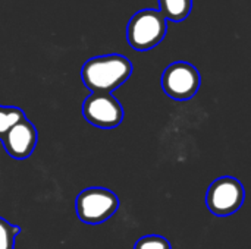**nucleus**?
I'll use <instances>...</instances> for the list:
<instances>
[{
	"label": "nucleus",
	"mask_w": 251,
	"mask_h": 249,
	"mask_svg": "<svg viewBox=\"0 0 251 249\" xmlns=\"http://www.w3.org/2000/svg\"><path fill=\"white\" fill-rule=\"evenodd\" d=\"M132 63L122 54H104L87 60L81 69L84 85L91 92L112 94L128 81Z\"/></svg>",
	"instance_id": "f257e3e1"
},
{
	"label": "nucleus",
	"mask_w": 251,
	"mask_h": 249,
	"mask_svg": "<svg viewBox=\"0 0 251 249\" xmlns=\"http://www.w3.org/2000/svg\"><path fill=\"white\" fill-rule=\"evenodd\" d=\"M168 31L165 16L154 9H144L137 12L126 28V38L132 48L146 51L162 43Z\"/></svg>",
	"instance_id": "f03ea898"
},
{
	"label": "nucleus",
	"mask_w": 251,
	"mask_h": 249,
	"mask_svg": "<svg viewBox=\"0 0 251 249\" xmlns=\"http://www.w3.org/2000/svg\"><path fill=\"white\" fill-rule=\"evenodd\" d=\"M119 208V198L107 188L93 186L81 191L75 201L78 219L90 226L109 220Z\"/></svg>",
	"instance_id": "7ed1b4c3"
},
{
	"label": "nucleus",
	"mask_w": 251,
	"mask_h": 249,
	"mask_svg": "<svg viewBox=\"0 0 251 249\" xmlns=\"http://www.w3.org/2000/svg\"><path fill=\"white\" fill-rule=\"evenodd\" d=\"M246 191L243 183L232 176H221L210 183L206 192V205L213 216L228 217L244 204Z\"/></svg>",
	"instance_id": "20e7f679"
},
{
	"label": "nucleus",
	"mask_w": 251,
	"mask_h": 249,
	"mask_svg": "<svg viewBox=\"0 0 251 249\" xmlns=\"http://www.w3.org/2000/svg\"><path fill=\"white\" fill-rule=\"evenodd\" d=\"M200 72L187 62L171 63L162 75V88L168 97L176 101L193 98L200 88Z\"/></svg>",
	"instance_id": "39448f33"
},
{
	"label": "nucleus",
	"mask_w": 251,
	"mask_h": 249,
	"mask_svg": "<svg viewBox=\"0 0 251 249\" xmlns=\"http://www.w3.org/2000/svg\"><path fill=\"white\" fill-rule=\"evenodd\" d=\"M82 116L96 128L112 129L122 123L124 107L112 94L91 92L82 103Z\"/></svg>",
	"instance_id": "423d86ee"
},
{
	"label": "nucleus",
	"mask_w": 251,
	"mask_h": 249,
	"mask_svg": "<svg viewBox=\"0 0 251 249\" xmlns=\"http://www.w3.org/2000/svg\"><path fill=\"white\" fill-rule=\"evenodd\" d=\"M38 141L35 126L26 117L12 126L0 139L6 153L15 160H25L32 156Z\"/></svg>",
	"instance_id": "0eeeda50"
},
{
	"label": "nucleus",
	"mask_w": 251,
	"mask_h": 249,
	"mask_svg": "<svg viewBox=\"0 0 251 249\" xmlns=\"http://www.w3.org/2000/svg\"><path fill=\"white\" fill-rule=\"evenodd\" d=\"M160 3V13L165 19L172 22H181L187 19L191 12L193 0H159Z\"/></svg>",
	"instance_id": "6e6552de"
},
{
	"label": "nucleus",
	"mask_w": 251,
	"mask_h": 249,
	"mask_svg": "<svg viewBox=\"0 0 251 249\" xmlns=\"http://www.w3.org/2000/svg\"><path fill=\"white\" fill-rule=\"evenodd\" d=\"M25 113L15 106H0V139L18 122L24 120Z\"/></svg>",
	"instance_id": "1a4fd4ad"
},
{
	"label": "nucleus",
	"mask_w": 251,
	"mask_h": 249,
	"mask_svg": "<svg viewBox=\"0 0 251 249\" xmlns=\"http://www.w3.org/2000/svg\"><path fill=\"white\" fill-rule=\"evenodd\" d=\"M21 229L0 217V249H15V241Z\"/></svg>",
	"instance_id": "9d476101"
},
{
	"label": "nucleus",
	"mask_w": 251,
	"mask_h": 249,
	"mask_svg": "<svg viewBox=\"0 0 251 249\" xmlns=\"http://www.w3.org/2000/svg\"><path fill=\"white\" fill-rule=\"evenodd\" d=\"M134 249H172V245L160 235H147L135 242Z\"/></svg>",
	"instance_id": "9b49d317"
}]
</instances>
